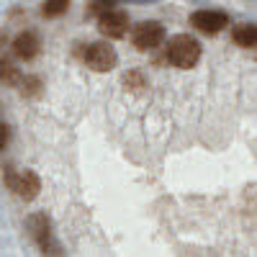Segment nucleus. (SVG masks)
Masks as SVG:
<instances>
[{"label":"nucleus","instance_id":"1","mask_svg":"<svg viewBox=\"0 0 257 257\" xmlns=\"http://www.w3.org/2000/svg\"><path fill=\"white\" fill-rule=\"evenodd\" d=\"M167 59L180 70H190L196 67V62L201 59V44L188 34H178L170 39L167 44Z\"/></svg>","mask_w":257,"mask_h":257},{"label":"nucleus","instance_id":"2","mask_svg":"<svg viewBox=\"0 0 257 257\" xmlns=\"http://www.w3.org/2000/svg\"><path fill=\"white\" fill-rule=\"evenodd\" d=\"M116 62H118V57H116L113 47H108V44H90L88 49H85V64L98 70V72L113 70Z\"/></svg>","mask_w":257,"mask_h":257},{"label":"nucleus","instance_id":"3","mask_svg":"<svg viewBox=\"0 0 257 257\" xmlns=\"http://www.w3.org/2000/svg\"><path fill=\"white\" fill-rule=\"evenodd\" d=\"M162 41H165V29L160 24H155V21H147V24H139L134 29V44L142 52H149V49L160 47Z\"/></svg>","mask_w":257,"mask_h":257},{"label":"nucleus","instance_id":"4","mask_svg":"<svg viewBox=\"0 0 257 257\" xmlns=\"http://www.w3.org/2000/svg\"><path fill=\"white\" fill-rule=\"evenodd\" d=\"M100 34L108 36V39H121L128 29V16L123 11H105L98 21Z\"/></svg>","mask_w":257,"mask_h":257},{"label":"nucleus","instance_id":"5","mask_svg":"<svg viewBox=\"0 0 257 257\" xmlns=\"http://www.w3.org/2000/svg\"><path fill=\"white\" fill-rule=\"evenodd\" d=\"M190 24L196 26L198 31H203V34H219L229 21H226V16L224 13H219V11H198L196 16L190 18Z\"/></svg>","mask_w":257,"mask_h":257},{"label":"nucleus","instance_id":"6","mask_svg":"<svg viewBox=\"0 0 257 257\" xmlns=\"http://www.w3.org/2000/svg\"><path fill=\"white\" fill-rule=\"evenodd\" d=\"M8 183H11V188L18 193L21 198H26V201H34L36 196H39V190H41V183H39V178L31 173V170H26V173H21L18 178H8Z\"/></svg>","mask_w":257,"mask_h":257},{"label":"nucleus","instance_id":"7","mask_svg":"<svg viewBox=\"0 0 257 257\" xmlns=\"http://www.w3.org/2000/svg\"><path fill=\"white\" fill-rule=\"evenodd\" d=\"M13 49H16V54H18L21 59H34V57L39 54V39H36V34H31V31L21 34V36L13 41Z\"/></svg>","mask_w":257,"mask_h":257},{"label":"nucleus","instance_id":"8","mask_svg":"<svg viewBox=\"0 0 257 257\" xmlns=\"http://www.w3.org/2000/svg\"><path fill=\"white\" fill-rule=\"evenodd\" d=\"M234 41L244 49H252L257 44V29L252 24H244V26H237L234 29Z\"/></svg>","mask_w":257,"mask_h":257},{"label":"nucleus","instance_id":"9","mask_svg":"<svg viewBox=\"0 0 257 257\" xmlns=\"http://www.w3.org/2000/svg\"><path fill=\"white\" fill-rule=\"evenodd\" d=\"M67 6H70V0H47L44 3V16L47 18H57V16H62L64 11H67Z\"/></svg>","mask_w":257,"mask_h":257},{"label":"nucleus","instance_id":"10","mask_svg":"<svg viewBox=\"0 0 257 257\" xmlns=\"http://www.w3.org/2000/svg\"><path fill=\"white\" fill-rule=\"evenodd\" d=\"M18 80V70L13 67V64L8 59H0V82H16Z\"/></svg>","mask_w":257,"mask_h":257},{"label":"nucleus","instance_id":"11","mask_svg":"<svg viewBox=\"0 0 257 257\" xmlns=\"http://www.w3.org/2000/svg\"><path fill=\"white\" fill-rule=\"evenodd\" d=\"M8 126L6 123H0V152H3V149H6V144H8Z\"/></svg>","mask_w":257,"mask_h":257}]
</instances>
